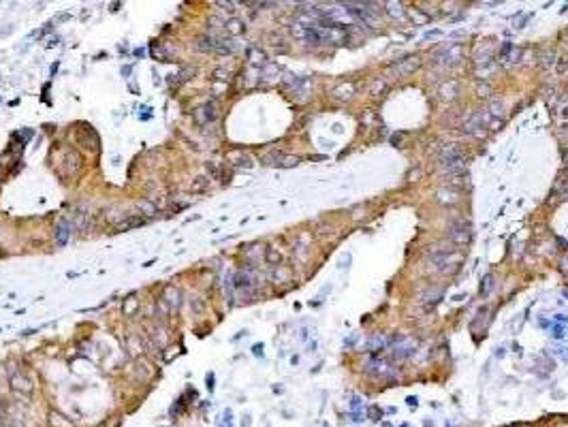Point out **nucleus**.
<instances>
[{
  "label": "nucleus",
  "mask_w": 568,
  "mask_h": 427,
  "mask_svg": "<svg viewBox=\"0 0 568 427\" xmlns=\"http://www.w3.org/2000/svg\"><path fill=\"white\" fill-rule=\"evenodd\" d=\"M440 167L449 171V175H457V173H464L466 158L455 146H447L442 154H440Z\"/></svg>",
  "instance_id": "f257e3e1"
},
{
  "label": "nucleus",
  "mask_w": 568,
  "mask_h": 427,
  "mask_svg": "<svg viewBox=\"0 0 568 427\" xmlns=\"http://www.w3.org/2000/svg\"><path fill=\"white\" fill-rule=\"evenodd\" d=\"M470 237H472V229L468 222L459 220L449 226V241L453 246H466L468 241H470Z\"/></svg>",
  "instance_id": "f03ea898"
},
{
  "label": "nucleus",
  "mask_w": 568,
  "mask_h": 427,
  "mask_svg": "<svg viewBox=\"0 0 568 427\" xmlns=\"http://www.w3.org/2000/svg\"><path fill=\"white\" fill-rule=\"evenodd\" d=\"M11 389L15 391V393H24V395H28V393H32L34 384H32V380L28 378L26 374H22V372H13V374H11Z\"/></svg>",
  "instance_id": "7ed1b4c3"
},
{
  "label": "nucleus",
  "mask_w": 568,
  "mask_h": 427,
  "mask_svg": "<svg viewBox=\"0 0 568 427\" xmlns=\"http://www.w3.org/2000/svg\"><path fill=\"white\" fill-rule=\"evenodd\" d=\"M77 137H79V141H81V144L86 146L90 152H96V150H98V144H101V141H98V135L92 131L90 126H81L79 133H77Z\"/></svg>",
  "instance_id": "20e7f679"
},
{
  "label": "nucleus",
  "mask_w": 568,
  "mask_h": 427,
  "mask_svg": "<svg viewBox=\"0 0 568 427\" xmlns=\"http://www.w3.org/2000/svg\"><path fill=\"white\" fill-rule=\"evenodd\" d=\"M161 299H163V304H165L169 310H177L180 304H182V293H180L177 287H167Z\"/></svg>",
  "instance_id": "39448f33"
},
{
  "label": "nucleus",
  "mask_w": 568,
  "mask_h": 427,
  "mask_svg": "<svg viewBox=\"0 0 568 427\" xmlns=\"http://www.w3.org/2000/svg\"><path fill=\"white\" fill-rule=\"evenodd\" d=\"M218 118V113H216V105L214 103H203L201 107L197 109V122L199 124H209V122H214Z\"/></svg>",
  "instance_id": "423d86ee"
},
{
  "label": "nucleus",
  "mask_w": 568,
  "mask_h": 427,
  "mask_svg": "<svg viewBox=\"0 0 568 427\" xmlns=\"http://www.w3.org/2000/svg\"><path fill=\"white\" fill-rule=\"evenodd\" d=\"M81 167V156L75 150H66L64 154V173L66 175H75Z\"/></svg>",
  "instance_id": "0eeeda50"
},
{
  "label": "nucleus",
  "mask_w": 568,
  "mask_h": 427,
  "mask_svg": "<svg viewBox=\"0 0 568 427\" xmlns=\"http://www.w3.org/2000/svg\"><path fill=\"white\" fill-rule=\"evenodd\" d=\"M417 66H419V58H406V60H402L400 64H395V66L391 68V73H395L397 77H402V75L413 73Z\"/></svg>",
  "instance_id": "6e6552de"
},
{
  "label": "nucleus",
  "mask_w": 568,
  "mask_h": 427,
  "mask_svg": "<svg viewBox=\"0 0 568 427\" xmlns=\"http://www.w3.org/2000/svg\"><path fill=\"white\" fill-rule=\"evenodd\" d=\"M150 340H152V344L154 346H158V348H165L167 344H169V333H167V329L165 327H154V329L150 331Z\"/></svg>",
  "instance_id": "1a4fd4ad"
},
{
  "label": "nucleus",
  "mask_w": 568,
  "mask_h": 427,
  "mask_svg": "<svg viewBox=\"0 0 568 427\" xmlns=\"http://www.w3.org/2000/svg\"><path fill=\"white\" fill-rule=\"evenodd\" d=\"M459 56H461V49H459V45H451V49H445V51H440L438 56H436V60H442L445 64H455L457 60H459Z\"/></svg>",
  "instance_id": "9d476101"
},
{
  "label": "nucleus",
  "mask_w": 568,
  "mask_h": 427,
  "mask_svg": "<svg viewBox=\"0 0 568 427\" xmlns=\"http://www.w3.org/2000/svg\"><path fill=\"white\" fill-rule=\"evenodd\" d=\"M68 237H70V224L66 220H60L58 226H56V239H58L60 246H64L68 241Z\"/></svg>",
  "instance_id": "9b49d317"
},
{
  "label": "nucleus",
  "mask_w": 568,
  "mask_h": 427,
  "mask_svg": "<svg viewBox=\"0 0 568 427\" xmlns=\"http://www.w3.org/2000/svg\"><path fill=\"white\" fill-rule=\"evenodd\" d=\"M126 218H129V214H124L122 209H107V211H105V220H107L109 224H113V226H118V224L124 222Z\"/></svg>",
  "instance_id": "f8f14e48"
},
{
  "label": "nucleus",
  "mask_w": 568,
  "mask_h": 427,
  "mask_svg": "<svg viewBox=\"0 0 568 427\" xmlns=\"http://www.w3.org/2000/svg\"><path fill=\"white\" fill-rule=\"evenodd\" d=\"M126 346H129V352L133 357H141V354H144V344H141L139 337H135V335L126 337Z\"/></svg>",
  "instance_id": "ddd939ff"
},
{
  "label": "nucleus",
  "mask_w": 568,
  "mask_h": 427,
  "mask_svg": "<svg viewBox=\"0 0 568 427\" xmlns=\"http://www.w3.org/2000/svg\"><path fill=\"white\" fill-rule=\"evenodd\" d=\"M49 425L51 427H73V421H68V417L60 415V412H49Z\"/></svg>",
  "instance_id": "4468645a"
},
{
  "label": "nucleus",
  "mask_w": 568,
  "mask_h": 427,
  "mask_svg": "<svg viewBox=\"0 0 568 427\" xmlns=\"http://www.w3.org/2000/svg\"><path fill=\"white\" fill-rule=\"evenodd\" d=\"M144 222H146L144 218H135V216H129V218H126L124 222H120V224L116 226V231H120V233H122V231H129V229H135V226H141Z\"/></svg>",
  "instance_id": "2eb2a0df"
},
{
  "label": "nucleus",
  "mask_w": 568,
  "mask_h": 427,
  "mask_svg": "<svg viewBox=\"0 0 568 427\" xmlns=\"http://www.w3.org/2000/svg\"><path fill=\"white\" fill-rule=\"evenodd\" d=\"M207 188H209V177H207V175H199V177H194L192 184H190V190H192V192H203V190H207Z\"/></svg>",
  "instance_id": "dca6fc26"
},
{
  "label": "nucleus",
  "mask_w": 568,
  "mask_h": 427,
  "mask_svg": "<svg viewBox=\"0 0 568 427\" xmlns=\"http://www.w3.org/2000/svg\"><path fill=\"white\" fill-rule=\"evenodd\" d=\"M226 30H229L231 34H244L246 32V26H244V22H241V20L233 17V20L226 22Z\"/></svg>",
  "instance_id": "f3484780"
},
{
  "label": "nucleus",
  "mask_w": 568,
  "mask_h": 427,
  "mask_svg": "<svg viewBox=\"0 0 568 427\" xmlns=\"http://www.w3.org/2000/svg\"><path fill=\"white\" fill-rule=\"evenodd\" d=\"M137 207H139L141 214H146V216H154V214H158V207H156V205L150 201V199H144V201H139Z\"/></svg>",
  "instance_id": "a211bd4d"
},
{
  "label": "nucleus",
  "mask_w": 568,
  "mask_h": 427,
  "mask_svg": "<svg viewBox=\"0 0 568 427\" xmlns=\"http://www.w3.org/2000/svg\"><path fill=\"white\" fill-rule=\"evenodd\" d=\"M333 96H335V98H342V101H348V98H352V85H350V83L340 85V88L333 90Z\"/></svg>",
  "instance_id": "6ab92c4d"
},
{
  "label": "nucleus",
  "mask_w": 568,
  "mask_h": 427,
  "mask_svg": "<svg viewBox=\"0 0 568 427\" xmlns=\"http://www.w3.org/2000/svg\"><path fill=\"white\" fill-rule=\"evenodd\" d=\"M438 201L440 203H455L457 192L455 190H438Z\"/></svg>",
  "instance_id": "aec40b11"
},
{
  "label": "nucleus",
  "mask_w": 568,
  "mask_h": 427,
  "mask_svg": "<svg viewBox=\"0 0 568 427\" xmlns=\"http://www.w3.org/2000/svg\"><path fill=\"white\" fill-rule=\"evenodd\" d=\"M77 226L81 231H88L90 229V216L86 211H77Z\"/></svg>",
  "instance_id": "412c9836"
},
{
  "label": "nucleus",
  "mask_w": 568,
  "mask_h": 427,
  "mask_svg": "<svg viewBox=\"0 0 568 427\" xmlns=\"http://www.w3.org/2000/svg\"><path fill=\"white\" fill-rule=\"evenodd\" d=\"M137 306H139L137 297H129V299H126V301H124V314H126V316H131L133 312L137 310Z\"/></svg>",
  "instance_id": "4be33fe9"
},
{
  "label": "nucleus",
  "mask_w": 568,
  "mask_h": 427,
  "mask_svg": "<svg viewBox=\"0 0 568 427\" xmlns=\"http://www.w3.org/2000/svg\"><path fill=\"white\" fill-rule=\"evenodd\" d=\"M231 161L237 167H250V158H248V156H244V154H231Z\"/></svg>",
  "instance_id": "5701e85b"
},
{
  "label": "nucleus",
  "mask_w": 568,
  "mask_h": 427,
  "mask_svg": "<svg viewBox=\"0 0 568 427\" xmlns=\"http://www.w3.org/2000/svg\"><path fill=\"white\" fill-rule=\"evenodd\" d=\"M453 92H455V81H451V83H445L442 88H440V94H442L445 98H453V96H455Z\"/></svg>",
  "instance_id": "b1692460"
},
{
  "label": "nucleus",
  "mask_w": 568,
  "mask_h": 427,
  "mask_svg": "<svg viewBox=\"0 0 568 427\" xmlns=\"http://www.w3.org/2000/svg\"><path fill=\"white\" fill-rule=\"evenodd\" d=\"M280 161H284V156L280 152H272V154L265 156V165H278Z\"/></svg>",
  "instance_id": "393cba45"
},
{
  "label": "nucleus",
  "mask_w": 568,
  "mask_h": 427,
  "mask_svg": "<svg viewBox=\"0 0 568 427\" xmlns=\"http://www.w3.org/2000/svg\"><path fill=\"white\" fill-rule=\"evenodd\" d=\"M226 90H229V83H226V81H222V83L216 81V83H214V94H216V96L226 94Z\"/></svg>",
  "instance_id": "a878e982"
},
{
  "label": "nucleus",
  "mask_w": 568,
  "mask_h": 427,
  "mask_svg": "<svg viewBox=\"0 0 568 427\" xmlns=\"http://www.w3.org/2000/svg\"><path fill=\"white\" fill-rule=\"evenodd\" d=\"M267 261L272 263V265H278V263L282 261V256H280L278 250H267Z\"/></svg>",
  "instance_id": "bb28decb"
},
{
  "label": "nucleus",
  "mask_w": 568,
  "mask_h": 427,
  "mask_svg": "<svg viewBox=\"0 0 568 427\" xmlns=\"http://www.w3.org/2000/svg\"><path fill=\"white\" fill-rule=\"evenodd\" d=\"M250 60L252 62H265V54L261 49H250Z\"/></svg>",
  "instance_id": "cd10ccee"
},
{
  "label": "nucleus",
  "mask_w": 568,
  "mask_h": 427,
  "mask_svg": "<svg viewBox=\"0 0 568 427\" xmlns=\"http://www.w3.org/2000/svg\"><path fill=\"white\" fill-rule=\"evenodd\" d=\"M389 7V13L391 15H397V17H402L404 15V9H402V5H395V3H391V5H387Z\"/></svg>",
  "instance_id": "c85d7f7f"
},
{
  "label": "nucleus",
  "mask_w": 568,
  "mask_h": 427,
  "mask_svg": "<svg viewBox=\"0 0 568 427\" xmlns=\"http://www.w3.org/2000/svg\"><path fill=\"white\" fill-rule=\"evenodd\" d=\"M274 278H276L278 282H280V280H287V278H289V272H287V269H278V272L274 274Z\"/></svg>",
  "instance_id": "c756f323"
},
{
  "label": "nucleus",
  "mask_w": 568,
  "mask_h": 427,
  "mask_svg": "<svg viewBox=\"0 0 568 427\" xmlns=\"http://www.w3.org/2000/svg\"><path fill=\"white\" fill-rule=\"evenodd\" d=\"M491 280H493L491 276H487V278H485V289H481V293H483V295H487V293H489V289H491V284H493Z\"/></svg>",
  "instance_id": "7c9ffc66"
},
{
  "label": "nucleus",
  "mask_w": 568,
  "mask_h": 427,
  "mask_svg": "<svg viewBox=\"0 0 568 427\" xmlns=\"http://www.w3.org/2000/svg\"><path fill=\"white\" fill-rule=\"evenodd\" d=\"M216 5H218V7H222L224 11H233V9H231V7H233V3H216Z\"/></svg>",
  "instance_id": "2f4dec72"
}]
</instances>
